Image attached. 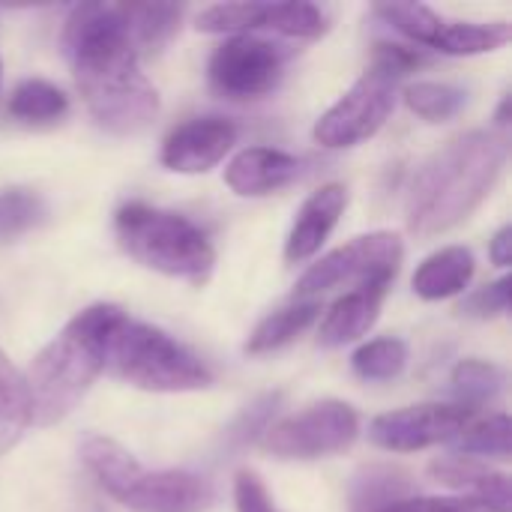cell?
Segmentation results:
<instances>
[{
    "label": "cell",
    "instance_id": "obj_4",
    "mask_svg": "<svg viewBox=\"0 0 512 512\" xmlns=\"http://www.w3.org/2000/svg\"><path fill=\"white\" fill-rule=\"evenodd\" d=\"M81 462L105 495L132 512H204L216 501L207 477L183 468L147 471L126 447L102 435L81 444Z\"/></svg>",
    "mask_w": 512,
    "mask_h": 512
},
{
    "label": "cell",
    "instance_id": "obj_34",
    "mask_svg": "<svg viewBox=\"0 0 512 512\" xmlns=\"http://www.w3.org/2000/svg\"><path fill=\"white\" fill-rule=\"evenodd\" d=\"M234 507L237 512H279L264 480L255 471H237L234 477Z\"/></svg>",
    "mask_w": 512,
    "mask_h": 512
},
{
    "label": "cell",
    "instance_id": "obj_8",
    "mask_svg": "<svg viewBox=\"0 0 512 512\" xmlns=\"http://www.w3.org/2000/svg\"><path fill=\"white\" fill-rule=\"evenodd\" d=\"M360 435V417L348 402L324 399L288 414L261 435V447L276 459H324L345 453Z\"/></svg>",
    "mask_w": 512,
    "mask_h": 512
},
{
    "label": "cell",
    "instance_id": "obj_26",
    "mask_svg": "<svg viewBox=\"0 0 512 512\" xmlns=\"http://www.w3.org/2000/svg\"><path fill=\"white\" fill-rule=\"evenodd\" d=\"M510 438H512V423L507 414H492L486 420L468 423V429L453 441L456 456H468V459H510Z\"/></svg>",
    "mask_w": 512,
    "mask_h": 512
},
{
    "label": "cell",
    "instance_id": "obj_25",
    "mask_svg": "<svg viewBox=\"0 0 512 512\" xmlns=\"http://www.w3.org/2000/svg\"><path fill=\"white\" fill-rule=\"evenodd\" d=\"M450 384H453V396H456L453 405H462V408L477 414V408L495 402L504 393L507 372L498 363H492V360L471 357V360L456 363V369L450 375Z\"/></svg>",
    "mask_w": 512,
    "mask_h": 512
},
{
    "label": "cell",
    "instance_id": "obj_1",
    "mask_svg": "<svg viewBox=\"0 0 512 512\" xmlns=\"http://www.w3.org/2000/svg\"><path fill=\"white\" fill-rule=\"evenodd\" d=\"M63 54L93 120L111 135H135L159 114V93L141 72L120 6L81 3L63 24Z\"/></svg>",
    "mask_w": 512,
    "mask_h": 512
},
{
    "label": "cell",
    "instance_id": "obj_16",
    "mask_svg": "<svg viewBox=\"0 0 512 512\" xmlns=\"http://www.w3.org/2000/svg\"><path fill=\"white\" fill-rule=\"evenodd\" d=\"M303 162L276 147H243L225 165V183L243 198L270 195L300 177Z\"/></svg>",
    "mask_w": 512,
    "mask_h": 512
},
{
    "label": "cell",
    "instance_id": "obj_22",
    "mask_svg": "<svg viewBox=\"0 0 512 512\" xmlns=\"http://www.w3.org/2000/svg\"><path fill=\"white\" fill-rule=\"evenodd\" d=\"M33 423V405L24 375L0 351V456L9 453Z\"/></svg>",
    "mask_w": 512,
    "mask_h": 512
},
{
    "label": "cell",
    "instance_id": "obj_3",
    "mask_svg": "<svg viewBox=\"0 0 512 512\" xmlns=\"http://www.w3.org/2000/svg\"><path fill=\"white\" fill-rule=\"evenodd\" d=\"M126 312L114 303H93L78 312L30 363L24 381L30 390L33 423L54 426L66 420L105 372L108 339Z\"/></svg>",
    "mask_w": 512,
    "mask_h": 512
},
{
    "label": "cell",
    "instance_id": "obj_31",
    "mask_svg": "<svg viewBox=\"0 0 512 512\" xmlns=\"http://www.w3.org/2000/svg\"><path fill=\"white\" fill-rule=\"evenodd\" d=\"M45 207L39 201V195L27 192V189H9L0 195V237H12L27 231L30 225H36L42 219Z\"/></svg>",
    "mask_w": 512,
    "mask_h": 512
},
{
    "label": "cell",
    "instance_id": "obj_27",
    "mask_svg": "<svg viewBox=\"0 0 512 512\" xmlns=\"http://www.w3.org/2000/svg\"><path fill=\"white\" fill-rule=\"evenodd\" d=\"M468 102V93L444 81H417L405 87V105L426 123L453 120Z\"/></svg>",
    "mask_w": 512,
    "mask_h": 512
},
{
    "label": "cell",
    "instance_id": "obj_13",
    "mask_svg": "<svg viewBox=\"0 0 512 512\" xmlns=\"http://www.w3.org/2000/svg\"><path fill=\"white\" fill-rule=\"evenodd\" d=\"M237 144V126L225 117H192L162 141V165L177 174H204L216 168Z\"/></svg>",
    "mask_w": 512,
    "mask_h": 512
},
{
    "label": "cell",
    "instance_id": "obj_19",
    "mask_svg": "<svg viewBox=\"0 0 512 512\" xmlns=\"http://www.w3.org/2000/svg\"><path fill=\"white\" fill-rule=\"evenodd\" d=\"M318 315H321L318 300H297L294 297V303L279 306L276 312H270L258 321V327L246 339V354L258 357V354H270V351L285 348L300 333H306Z\"/></svg>",
    "mask_w": 512,
    "mask_h": 512
},
{
    "label": "cell",
    "instance_id": "obj_20",
    "mask_svg": "<svg viewBox=\"0 0 512 512\" xmlns=\"http://www.w3.org/2000/svg\"><path fill=\"white\" fill-rule=\"evenodd\" d=\"M120 15L141 57V54L162 51L174 39V33L180 30L183 9L177 3H129V6H120Z\"/></svg>",
    "mask_w": 512,
    "mask_h": 512
},
{
    "label": "cell",
    "instance_id": "obj_37",
    "mask_svg": "<svg viewBox=\"0 0 512 512\" xmlns=\"http://www.w3.org/2000/svg\"><path fill=\"white\" fill-rule=\"evenodd\" d=\"M495 123H498V129H507L510 126V96L501 99V108L495 114Z\"/></svg>",
    "mask_w": 512,
    "mask_h": 512
},
{
    "label": "cell",
    "instance_id": "obj_24",
    "mask_svg": "<svg viewBox=\"0 0 512 512\" xmlns=\"http://www.w3.org/2000/svg\"><path fill=\"white\" fill-rule=\"evenodd\" d=\"M6 111L12 120L18 123H30V126H39V123H54L60 117H66L69 111V96L45 81V78H24L21 84H15V90L9 93V102H6Z\"/></svg>",
    "mask_w": 512,
    "mask_h": 512
},
{
    "label": "cell",
    "instance_id": "obj_35",
    "mask_svg": "<svg viewBox=\"0 0 512 512\" xmlns=\"http://www.w3.org/2000/svg\"><path fill=\"white\" fill-rule=\"evenodd\" d=\"M378 512H492L489 507L477 504V501H468V498H420V495H411V498H402L390 507Z\"/></svg>",
    "mask_w": 512,
    "mask_h": 512
},
{
    "label": "cell",
    "instance_id": "obj_9",
    "mask_svg": "<svg viewBox=\"0 0 512 512\" xmlns=\"http://www.w3.org/2000/svg\"><path fill=\"white\" fill-rule=\"evenodd\" d=\"M291 48L264 36H228L207 63V81L213 93L231 102H252L276 90L291 60Z\"/></svg>",
    "mask_w": 512,
    "mask_h": 512
},
{
    "label": "cell",
    "instance_id": "obj_17",
    "mask_svg": "<svg viewBox=\"0 0 512 512\" xmlns=\"http://www.w3.org/2000/svg\"><path fill=\"white\" fill-rule=\"evenodd\" d=\"M390 285H363L354 291H345L324 315L321 330H318V345L324 348H342L348 342H357L366 336L384 306Z\"/></svg>",
    "mask_w": 512,
    "mask_h": 512
},
{
    "label": "cell",
    "instance_id": "obj_10",
    "mask_svg": "<svg viewBox=\"0 0 512 512\" xmlns=\"http://www.w3.org/2000/svg\"><path fill=\"white\" fill-rule=\"evenodd\" d=\"M396 87L399 81L375 66H369L345 96L321 114L312 135L327 150L357 147L381 132L396 108Z\"/></svg>",
    "mask_w": 512,
    "mask_h": 512
},
{
    "label": "cell",
    "instance_id": "obj_12",
    "mask_svg": "<svg viewBox=\"0 0 512 512\" xmlns=\"http://www.w3.org/2000/svg\"><path fill=\"white\" fill-rule=\"evenodd\" d=\"M468 423H474V411L462 405L426 402L378 414L369 423V441L387 453H417L435 444H453Z\"/></svg>",
    "mask_w": 512,
    "mask_h": 512
},
{
    "label": "cell",
    "instance_id": "obj_28",
    "mask_svg": "<svg viewBox=\"0 0 512 512\" xmlns=\"http://www.w3.org/2000/svg\"><path fill=\"white\" fill-rule=\"evenodd\" d=\"M408 366V345L396 336L372 339L360 345L351 357V369L363 381H393Z\"/></svg>",
    "mask_w": 512,
    "mask_h": 512
},
{
    "label": "cell",
    "instance_id": "obj_29",
    "mask_svg": "<svg viewBox=\"0 0 512 512\" xmlns=\"http://www.w3.org/2000/svg\"><path fill=\"white\" fill-rule=\"evenodd\" d=\"M375 15L384 18L402 36H408L414 45H426V48L435 45L444 24V15H438L426 3H381L375 6Z\"/></svg>",
    "mask_w": 512,
    "mask_h": 512
},
{
    "label": "cell",
    "instance_id": "obj_32",
    "mask_svg": "<svg viewBox=\"0 0 512 512\" xmlns=\"http://www.w3.org/2000/svg\"><path fill=\"white\" fill-rule=\"evenodd\" d=\"M426 63H429V57L423 54V48H408V45H399V42H375L369 66L393 75L396 81H402L408 72H414V69H420Z\"/></svg>",
    "mask_w": 512,
    "mask_h": 512
},
{
    "label": "cell",
    "instance_id": "obj_5",
    "mask_svg": "<svg viewBox=\"0 0 512 512\" xmlns=\"http://www.w3.org/2000/svg\"><path fill=\"white\" fill-rule=\"evenodd\" d=\"M114 231L129 258L162 276L204 282L216 264V249L207 234L174 210L129 201L117 210Z\"/></svg>",
    "mask_w": 512,
    "mask_h": 512
},
{
    "label": "cell",
    "instance_id": "obj_38",
    "mask_svg": "<svg viewBox=\"0 0 512 512\" xmlns=\"http://www.w3.org/2000/svg\"><path fill=\"white\" fill-rule=\"evenodd\" d=\"M0 81H3V66H0Z\"/></svg>",
    "mask_w": 512,
    "mask_h": 512
},
{
    "label": "cell",
    "instance_id": "obj_36",
    "mask_svg": "<svg viewBox=\"0 0 512 512\" xmlns=\"http://www.w3.org/2000/svg\"><path fill=\"white\" fill-rule=\"evenodd\" d=\"M489 258H492V264H498V267H510L512 261V225H504L495 237H492V243H489Z\"/></svg>",
    "mask_w": 512,
    "mask_h": 512
},
{
    "label": "cell",
    "instance_id": "obj_2",
    "mask_svg": "<svg viewBox=\"0 0 512 512\" xmlns=\"http://www.w3.org/2000/svg\"><path fill=\"white\" fill-rule=\"evenodd\" d=\"M507 165V138L474 129L432 153L408 189V231L438 237L465 222L492 192Z\"/></svg>",
    "mask_w": 512,
    "mask_h": 512
},
{
    "label": "cell",
    "instance_id": "obj_7",
    "mask_svg": "<svg viewBox=\"0 0 512 512\" xmlns=\"http://www.w3.org/2000/svg\"><path fill=\"white\" fill-rule=\"evenodd\" d=\"M405 246L393 231H372L354 237L351 243L333 249L315 261L297 282V300H315L336 288H363V285H393Z\"/></svg>",
    "mask_w": 512,
    "mask_h": 512
},
{
    "label": "cell",
    "instance_id": "obj_21",
    "mask_svg": "<svg viewBox=\"0 0 512 512\" xmlns=\"http://www.w3.org/2000/svg\"><path fill=\"white\" fill-rule=\"evenodd\" d=\"M411 495H414V480L408 471L393 465H369L351 480L348 504L351 512H378Z\"/></svg>",
    "mask_w": 512,
    "mask_h": 512
},
{
    "label": "cell",
    "instance_id": "obj_6",
    "mask_svg": "<svg viewBox=\"0 0 512 512\" xmlns=\"http://www.w3.org/2000/svg\"><path fill=\"white\" fill-rule=\"evenodd\" d=\"M105 369L114 378L150 393H189L213 384L210 366L192 348L177 342L171 333L132 318H123L114 327Z\"/></svg>",
    "mask_w": 512,
    "mask_h": 512
},
{
    "label": "cell",
    "instance_id": "obj_18",
    "mask_svg": "<svg viewBox=\"0 0 512 512\" xmlns=\"http://www.w3.org/2000/svg\"><path fill=\"white\" fill-rule=\"evenodd\" d=\"M474 279V255L471 249L465 246H447V249H438L435 255H429L411 285H414V294L423 297V300H447V297H456L462 294Z\"/></svg>",
    "mask_w": 512,
    "mask_h": 512
},
{
    "label": "cell",
    "instance_id": "obj_30",
    "mask_svg": "<svg viewBox=\"0 0 512 512\" xmlns=\"http://www.w3.org/2000/svg\"><path fill=\"white\" fill-rule=\"evenodd\" d=\"M279 399H282V393H267V396H261L258 402H252V405L231 423V429L225 432V444H228L231 450H240V447L258 441V438L270 429V420H273V414H276V408H279Z\"/></svg>",
    "mask_w": 512,
    "mask_h": 512
},
{
    "label": "cell",
    "instance_id": "obj_15",
    "mask_svg": "<svg viewBox=\"0 0 512 512\" xmlns=\"http://www.w3.org/2000/svg\"><path fill=\"white\" fill-rule=\"evenodd\" d=\"M429 477L453 492L459 498L477 501L492 512H512L510 477L504 471H495L489 462L468 459V456H438L429 465Z\"/></svg>",
    "mask_w": 512,
    "mask_h": 512
},
{
    "label": "cell",
    "instance_id": "obj_23",
    "mask_svg": "<svg viewBox=\"0 0 512 512\" xmlns=\"http://www.w3.org/2000/svg\"><path fill=\"white\" fill-rule=\"evenodd\" d=\"M512 39L510 21H447L441 24V33L435 39V51L453 54V57H474L486 51H498Z\"/></svg>",
    "mask_w": 512,
    "mask_h": 512
},
{
    "label": "cell",
    "instance_id": "obj_11",
    "mask_svg": "<svg viewBox=\"0 0 512 512\" xmlns=\"http://www.w3.org/2000/svg\"><path fill=\"white\" fill-rule=\"evenodd\" d=\"M195 27L201 33H231L258 36V30H273L291 39H318L330 30V18L321 6L291 0V3H216L207 6Z\"/></svg>",
    "mask_w": 512,
    "mask_h": 512
},
{
    "label": "cell",
    "instance_id": "obj_33",
    "mask_svg": "<svg viewBox=\"0 0 512 512\" xmlns=\"http://www.w3.org/2000/svg\"><path fill=\"white\" fill-rule=\"evenodd\" d=\"M510 285V276H501L498 282L477 288V291L462 303L459 312L468 315V318H480V321L507 315V312H510Z\"/></svg>",
    "mask_w": 512,
    "mask_h": 512
},
{
    "label": "cell",
    "instance_id": "obj_14",
    "mask_svg": "<svg viewBox=\"0 0 512 512\" xmlns=\"http://www.w3.org/2000/svg\"><path fill=\"white\" fill-rule=\"evenodd\" d=\"M345 207H348V189L342 183H327L315 189L294 216V225L285 240V261L303 264L312 255H318L327 237L333 234V228L339 225Z\"/></svg>",
    "mask_w": 512,
    "mask_h": 512
}]
</instances>
